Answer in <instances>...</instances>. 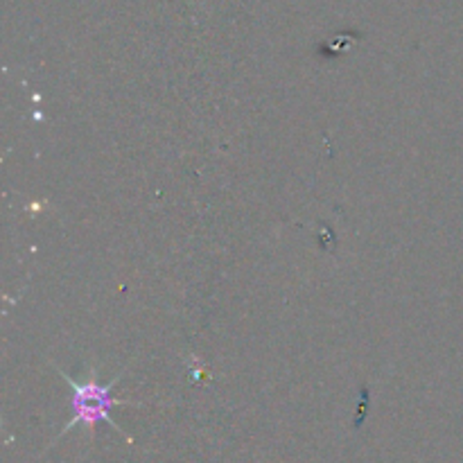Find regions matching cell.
<instances>
[{"mask_svg":"<svg viewBox=\"0 0 463 463\" xmlns=\"http://www.w3.org/2000/svg\"><path fill=\"white\" fill-rule=\"evenodd\" d=\"M63 380L71 384V420L63 428L61 434H66L68 430L75 428V425H84V428H93L98 423H109L122 432L116 423L111 420V407L113 405H125L122 401H116L111 396L113 384H118L120 375L113 378L109 384H99L95 380H89V383H75L72 378H68L66 373H61Z\"/></svg>","mask_w":463,"mask_h":463,"instance_id":"cell-1","label":"cell"}]
</instances>
